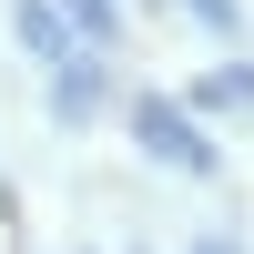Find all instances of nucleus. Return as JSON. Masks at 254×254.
Here are the masks:
<instances>
[{
	"label": "nucleus",
	"mask_w": 254,
	"mask_h": 254,
	"mask_svg": "<svg viewBox=\"0 0 254 254\" xmlns=\"http://www.w3.org/2000/svg\"><path fill=\"white\" fill-rule=\"evenodd\" d=\"M183 112H214V122H254V61H224V71H203L193 92H183Z\"/></svg>",
	"instance_id": "obj_2"
},
{
	"label": "nucleus",
	"mask_w": 254,
	"mask_h": 254,
	"mask_svg": "<svg viewBox=\"0 0 254 254\" xmlns=\"http://www.w3.org/2000/svg\"><path fill=\"white\" fill-rule=\"evenodd\" d=\"M20 51L61 61V20H51V0H20Z\"/></svg>",
	"instance_id": "obj_3"
},
{
	"label": "nucleus",
	"mask_w": 254,
	"mask_h": 254,
	"mask_svg": "<svg viewBox=\"0 0 254 254\" xmlns=\"http://www.w3.org/2000/svg\"><path fill=\"white\" fill-rule=\"evenodd\" d=\"M92 102H102V81H92V71H81V61H71V71H61V112L81 122V112H92Z\"/></svg>",
	"instance_id": "obj_4"
},
{
	"label": "nucleus",
	"mask_w": 254,
	"mask_h": 254,
	"mask_svg": "<svg viewBox=\"0 0 254 254\" xmlns=\"http://www.w3.org/2000/svg\"><path fill=\"white\" fill-rule=\"evenodd\" d=\"M183 10H193V20H203V31H234V20H244V10H234V0H183Z\"/></svg>",
	"instance_id": "obj_5"
},
{
	"label": "nucleus",
	"mask_w": 254,
	"mask_h": 254,
	"mask_svg": "<svg viewBox=\"0 0 254 254\" xmlns=\"http://www.w3.org/2000/svg\"><path fill=\"white\" fill-rule=\"evenodd\" d=\"M193 254H234V244H193Z\"/></svg>",
	"instance_id": "obj_7"
},
{
	"label": "nucleus",
	"mask_w": 254,
	"mask_h": 254,
	"mask_svg": "<svg viewBox=\"0 0 254 254\" xmlns=\"http://www.w3.org/2000/svg\"><path fill=\"white\" fill-rule=\"evenodd\" d=\"M132 142H142L153 163H173V173H214V142H203V122L183 112L173 92H142V102H132Z\"/></svg>",
	"instance_id": "obj_1"
},
{
	"label": "nucleus",
	"mask_w": 254,
	"mask_h": 254,
	"mask_svg": "<svg viewBox=\"0 0 254 254\" xmlns=\"http://www.w3.org/2000/svg\"><path fill=\"white\" fill-rule=\"evenodd\" d=\"M112 10H122V0H71V20H81V31H112Z\"/></svg>",
	"instance_id": "obj_6"
}]
</instances>
